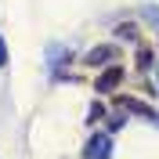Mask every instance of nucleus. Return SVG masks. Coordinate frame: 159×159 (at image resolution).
Returning a JSON list of instances; mask_svg holds the SVG:
<instances>
[{
	"instance_id": "obj_9",
	"label": "nucleus",
	"mask_w": 159,
	"mask_h": 159,
	"mask_svg": "<svg viewBox=\"0 0 159 159\" xmlns=\"http://www.w3.org/2000/svg\"><path fill=\"white\" fill-rule=\"evenodd\" d=\"M0 65H7V43H4V36H0Z\"/></svg>"
},
{
	"instance_id": "obj_4",
	"label": "nucleus",
	"mask_w": 159,
	"mask_h": 159,
	"mask_svg": "<svg viewBox=\"0 0 159 159\" xmlns=\"http://www.w3.org/2000/svg\"><path fill=\"white\" fill-rule=\"evenodd\" d=\"M119 80H123V69H119V65H109V69L98 76V83H94V87H98V94H109V90L119 87Z\"/></svg>"
},
{
	"instance_id": "obj_3",
	"label": "nucleus",
	"mask_w": 159,
	"mask_h": 159,
	"mask_svg": "<svg viewBox=\"0 0 159 159\" xmlns=\"http://www.w3.org/2000/svg\"><path fill=\"white\" fill-rule=\"evenodd\" d=\"M116 54H119V51L112 47V43H101V47H90V51H87V58H83V61L98 69V65H109V61L116 58Z\"/></svg>"
},
{
	"instance_id": "obj_8",
	"label": "nucleus",
	"mask_w": 159,
	"mask_h": 159,
	"mask_svg": "<svg viewBox=\"0 0 159 159\" xmlns=\"http://www.w3.org/2000/svg\"><path fill=\"white\" fill-rule=\"evenodd\" d=\"M101 116H105V109H101V105H90V123H98Z\"/></svg>"
},
{
	"instance_id": "obj_5",
	"label": "nucleus",
	"mask_w": 159,
	"mask_h": 159,
	"mask_svg": "<svg viewBox=\"0 0 159 159\" xmlns=\"http://www.w3.org/2000/svg\"><path fill=\"white\" fill-rule=\"evenodd\" d=\"M116 36L119 40H138V25H134V22H119V25H116Z\"/></svg>"
},
{
	"instance_id": "obj_6",
	"label": "nucleus",
	"mask_w": 159,
	"mask_h": 159,
	"mask_svg": "<svg viewBox=\"0 0 159 159\" xmlns=\"http://www.w3.org/2000/svg\"><path fill=\"white\" fill-rule=\"evenodd\" d=\"M138 65H141V69H152V51H148V47L138 51Z\"/></svg>"
},
{
	"instance_id": "obj_1",
	"label": "nucleus",
	"mask_w": 159,
	"mask_h": 159,
	"mask_svg": "<svg viewBox=\"0 0 159 159\" xmlns=\"http://www.w3.org/2000/svg\"><path fill=\"white\" fill-rule=\"evenodd\" d=\"M109 152H112V138H109V134H94V138L87 141L83 156H87V159H109Z\"/></svg>"
},
{
	"instance_id": "obj_7",
	"label": "nucleus",
	"mask_w": 159,
	"mask_h": 159,
	"mask_svg": "<svg viewBox=\"0 0 159 159\" xmlns=\"http://www.w3.org/2000/svg\"><path fill=\"white\" fill-rule=\"evenodd\" d=\"M141 15H145V22H152V25H159V7H141Z\"/></svg>"
},
{
	"instance_id": "obj_2",
	"label": "nucleus",
	"mask_w": 159,
	"mask_h": 159,
	"mask_svg": "<svg viewBox=\"0 0 159 159\" xmlns=\"http://www.w3.org/2000/svg\"><path fill=\"white\" fill-rule=\"evenodd\" d=\"M116 105H119L123 112H138V116L148 119V123H159V112L148 109V105H145V101H138V98H116Z\"/></svg>"
}]
</instances>
